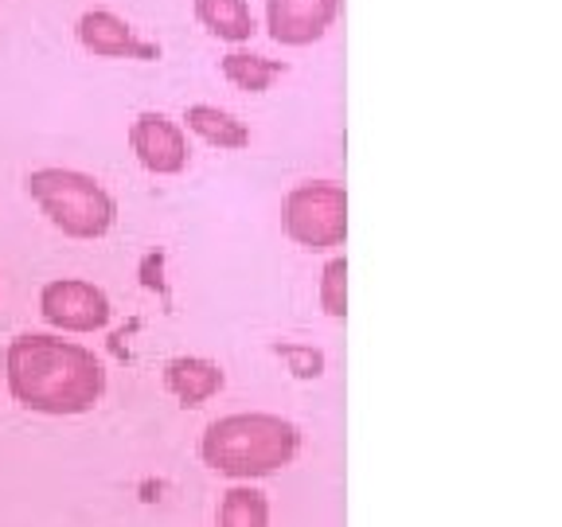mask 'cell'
Listing matches in <instances>:
<instances>
[{
    "label": "cell",
    "instance_id": "6da1fadb",
    "mask_svg": "<svg viewBox=\"0 0 562 527\" xmlns=\"http://www.w3.org/2000/svg\"><path fill=\"white\" fill-rule=\"evenodd\" d=\"M4 383L24 411L47 418L90 414L105 395V363L63 333H20L4 348Z\"/></svg>",
    "mask_w": 562,
    "mask_h": 527
},
{
    "label": "cell",
    "instance_id": "7a4b0ae2",
    "mask_svg": "<svg viewBox=\"0 0 562 527\" xmlns=\"http://www.w3.org/2000/svg\"><path fill=\"white\" fill-rule=\"evenodd\" d=\"M301 434L290 418L270 411H238L207 422L200 457L211 473L231 481H258L285 469L297 457Z\"/></svg>",
    "mask_w": 562,
    "mask_h": 527
},
{
    "label": "cell",
    "instance_id": "3957f363",
    "mask_svg": "<svg viewBox=\"0 0 562 527\" xmlns=\"http://www.w3.org/2000/svg\"><path fill=\"white\" fill-rule=\"evenodd\" d=\"M24 188L35 208L47 215V223L67 238H102L117 223L114 192L82 168H32Z\"/></svg>",
    "mask_w": 562,
    "mask_h": 527
},
{
    "label": "cell",
    "instance_id": "277c9868",
    "mask_svg": "<svg viewBox=\"0 0 562 527\" xmlns=\"http://www.w3.org/2000/svg\"><path fill=\"white\" fill-rule=\"evenodd\" d=\"M281 227L297 246L325 255L348 235V192L336 180H301L281 200Z\"/></svg>",
    "mask_w": 562,
    "mask_h": 527
},
{
    "label": "cell",
    "instance_id": "5b68a950",
    "mask_svg": "<svg viewBox=\"0 0 562 527\" xmlns=\"http://www.w3.org/2000/svg\"><path fill=\"white\" fill-rule=\"evenodd\" d=\"M40 316L63 336H90L102 333L114 316L110 293L87 278H52L40 290Z\"/></svg>",
    "mask_w": 562,
    "mask_h": 527
},
{
    "label": "cell",
    "instance_id": "8992f818",
    "mask_svg": "<svg viewBox=\"0 0 562 527\" xmlns=\"http://www.w3.org/2000/svg\"><path fill=\"white\" fill-rule=\"evenodd\" d=\"M130 149L153 176H180L192 160L184 125L160 110H140L130 122Z\"/></svg>",
    "mask_w": 562,
    "mask_h": 527
},
{
    "label": "cell",
    "instance_id": "52a82bcc",
    "mask_svg": "<svg viewBox=\"0 0 562 527\" xmlns=\"http://www.w3.org/2000/svg\"><path fill=\"white\" fill-rule=\"evenodd\" d=\"M75 35L90 55H102V59H157L160 55V47L140 40L137 27L114 9H87L75 20Z\"/></svg>",
    "mask_w": 562,
    "mask_h": 527
},
{
    "label": "cell",
    "instance_id": "ba28073f",
    "mask_svg": "<svg viewBox=\"0 0 562 527\" xmlns=\"http://www.w3.org/2000/svg\"><path fill=\"white\" fill-rule=\"evenodd\" d=\"M336 12L340 0H266V32L273 44L308 47L325 40Z\"/></svg>",
    "mask_w": 562,
    "mask_h": 527
},
{
    "label": "cell",
    "instance_id": "9c48e42d",
    "mask_svg": "<svg viewBox=\"0 0 562 527\" xmlns=\"http://www.w3.org/2000/svg\"><path fill=\"white\" fill-rule=\"evenodd\" d=\"M223 383H227V375L207 356H172L165 363V386L172 391L176 403L184 406V411L211 403L223 391Z\"/></svg>",
    "mask_w": 562,
    "mask_h": 527
},
{
    "label": "cell",
    "instance_id": "30bf717a",
    "mask_svg": "<svg viewBox=\"0 0 562 527\" xmlns=\"http://www.w3.org/2000/svg\"><path fill=\"white\" fill-rule=\"evenodd\" d=\"M180 125H188L195 137H203L215 149H246L250 145V125L238 114H231V110H223V105L192 102L184 110V117H180Z\"/></svg>",
    "mask_w": 562,
    "mask_h": 527
},
{
    "label": "cell",
    "instance_id": "8fae6325",
    "mask_svg": "<svg viewBox=\"0 0 562 527\" xmlns=\"http://www.w3.org/2000/svg\"><path fill=\"white\" fill-rule=\"evenodd\" d=\"M192 12L223 44H246L258 32V20L246 0H192Z\"/></svg>",
    "mask_w": 562,
    "mask_h": 527
},
{
    "label": "cell",
    "instance_id": "7c38bea8",
    "mask_svg": "<svg viewBox=\"0 0 562 527\" xmlns=\"http://www.w3.org/2000/svg\"><path fill=\"white\" fill-rule=\"evenodd\" d=\"M220 70L231 87L246 90V94H262V90H270V82L281 79L290 67H285L281 59H266V55H258V52L235 47V52H227L220 59Z\"/></svg>",
    "mask_w": 562,
    "mask_h": 527
},
{
    "label": "cell",
    "instance_id": "4fadbf2b",
    "mask_svg": "<svg viewBox=\"0 0 562 527\" xmlns=\"http://www.w3.org/2000/svg\"><path fill=\"white\" fill-rule=\"evenodd\" d=\"M215 527H270V501L250 481H238L223 492Z\"/></svg>",
    "mask_w": 562,
    "mask_h": 527
},
{
    "label": "cell",
    "instance_id": "5bb4252c",
    "mask_svg": "<svg viewBox=\"0 0 562 527\" xmlns=\"http://www.w3.org/2000/svg\"><path fill=\"white\" fill-rule=\"evenodd\" d=\"M321 309L333 321H340L348 313V262L340 255L328 258L325 270H321Z\"/></svg>",
    "mask_w": 562,
    "mask_h": 527
},
{
    "label": "cell",
    "instance_id": "9a60e30c",
    "mask_svg": "<svg viewBox=\"0 0 562 527\" xmlns=\"http://www.w3.org/2000/svg\"><path fill=\"white\" fill-rule=\"evenodd\" d=\"M273 351H278L281 360L290 363V371L297 379H316L321 371H325V351L321 348H308V344H273Z\"/></svg>",
    "mask_w": 562,
    "mask_h": 527
}]
</instances>
